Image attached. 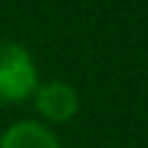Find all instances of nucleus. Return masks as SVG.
Segmentation results:
<instances>
[{
	"instance_id": "obj_1",
	"label": "nucleus",
	"mask_w": 148,
	"mask_h": 148,
	"mask_svg": "<svg viewBox=\"0 0 148 148\" xmlns=\"http://www.w3.org/2000/svg\"><path fill=\"white\" fill-rule=\"evenodd\" d=\"M38 85V66L27 47L19 41L0 38V101L22 104L33 96Z\"/></svg>"
},
{
	"instance_id": "obj_2",
	"label": "nucleus",
	"mask_w": 148,
	"mask_h": 148,
	"mask_svg": "<svg viewBox=\"0 0 148 148\" xmlns=\"http://www.w3.org/2000/svg\"><path fill=\"white\" fill-rule=\"evenodd\" d=\"M36 112L41 115V123H66L77 115L79 110V96L74 85L63 79H49V82H38L30 96Z\"/></svg>"
},
{
	"instance_id": "obj_3",
	"label": "nucleus",
	"mask_w": 148,
	"mask_h": 148,
	"mask_svg": "<svg viewBox=\"0 0 148 148\" xmlns=\"http://www.w3.org/2000/svg\"><path fill=\"white\" fill-rule=\"evenodd\" d=\"M0 148H63L58 134L41 121H14L0 134Z\"/></svg>"
}]
</instances>
